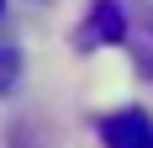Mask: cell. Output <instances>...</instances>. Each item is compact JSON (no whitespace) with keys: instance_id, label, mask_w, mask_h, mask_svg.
<instances>
[{"instance_id":"obj_1","label":"cell","mask_w":153,"mask_h":148,"mask_svg":"<svg viewBox=\"0 0 153 148\" xmlns=\"http://www.w3.org/2000/svg\"><path fill=\"white\" fill-rule=\"evenodd\" d=\"M100 143L106 148H153V122L148 111H116L100 122Z\"/></svg>"},{"instance_id":"obj_2","label":"cell","mask_w":153,"mask_h":148,"mask_svg":"<svg viewBox=\"0 0 153 148\" xmlns=\"http://www.w3.org/2000/svg\"><path fill=\"white\" fill-rule=\"evenodd\" d=\"M16 85H21V48L0 43V95H11Z\"/></svg>"},{"instance_id":"obj_3","label":"cell","mask_w":153,"mask_h":148,"mask_svg":"<svg viewBox=\"0 0 153 148\" xmlns=\"http://www.w3.org/2000/svg\"><path fill=\"white\" fill-rule=\"evenodd\" d=\"M0 11H5V0H0Z\"/></svg>"}]
</instances>
